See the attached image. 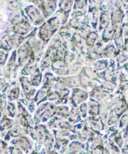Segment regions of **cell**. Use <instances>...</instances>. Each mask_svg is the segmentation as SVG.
<instances>
[{
	"instance_id": "ba28073f",
	"label": "cell",
	"mask_w": 128,
	"mask_h": 154,
	"mask_svg": "<svg viewBox=\"0 0 128 154\" xmlns=\"http://www.w3.org/2000/svg\"><path fill=\"white\" fill-rule=\"evenodd\" d=\"M73 0H62L61 2V8L63 10L69 9L72 4Z\"/></svg>"
},
{
	"instance_id": "52a82bcc",
	"label": "cell",
	"mask_w": 128,
	"mask_h": 154,
	"mask_svg": "<svg viewBox=\"0 0 128 154\" xmlns=\"http://www.w3.org/2000/svg\"><path fill=\"white\" fill-rule=\"evenodd\" d=\"M97 38H98L97 35L95 33L91 32L88 35V39H87L88 45H90V46H92L95 43V42L97 41Z\"/></svg>"
},
{
	"instance_id": "5b68a950",
	"label": "cell",
	"mask_w": 128,
	"mask_h": 154,
	"mask_svg": "<svg viewBox=\"0 0 128 154\" xmlns=\"http://www.w3.org/2000/svg\"><path fill=\"white\" fill-rule=\"evenodd\" d=\"M115 33V28L112 26L108 25L104 31L103 32V39L105 40H108L111 39Z\"/></svg>"
},
{
	"instance_id": "5bb4252c",
	"label": "cell",
	"mask_w": 128,
	"mask_h": 154,
	"mask_svg": "<svg viewBox=\"0 0 128 154\" xmlns=\"http://www.w3.org/2000/svg\"><path fill=\"white\" fill-rule=\"evenodd\" d=\"M126 70L128 72V65L126 66Z\"/></svg>"
},
{
	"instance_id": "4fadbf2b",
	"label": "cell",
	"mask_w": 128,
	"mask_h": 154,
	"mask_svg": "<svg viewBox=\"0 0 128 154\" xmlns=\"http://www.w3.org/2000/svg\"><path fill=\"white\" fill-rule=\"evenodd\" d=\"M125 48H126V51L128 52V38L127 39V40H126V43H125Z\"/></svg>"
},
{
	"instance_id": "6da1fadb",
	"label": "cell",
	"mask_w": 128,
	"mask_h": 154,
	"mask_svg": "<svg viewBox=\"0 0 128 154\" xmlns=\"http://www.w3.org/2000/svg\"><path fill=\"white\" fill-rule=\"evenodd\" d=\"M27 13L28 16L33 22H36L40 20L41 16L40 15V13L35 7H28L27 10Z\"/></svg>"
},
{
	"instance_id": "277c9868",
	"label": "cell",
	"mask_w": 128,
	"mask_h": 154,
	"mask_svg": "<svg viewBox=\"0 0 128 154\" xmlns=\"http://www.w3.org/2000/svg\"><path fill=\"white\" fill-rule=\"evenodd\" d=\"M30 25L25 22H21L18 23L15 26V31L17 33L21 34V35H25L29 31L30 29Z\"/></svg>"
},
{
	"instance_id": "9c48e42d",
	"label": "cell",
	"mask_w": 128,
	"mask_h": 154,
	"mask_svg": "<svg viewBox=\"0 0 128 154\" xmlns=\"http://www.w3.org/2000/svg\"><path fill=\"white\" fill-rule=\"evenodd\" d=\"M95 69L97 70H102L106 67V62L105 61H98L94 64Z\"/></svg>"
},
{
	"instance_id": "8fae6325",
	"label": "cell",
	"mask_w": 128,
	"mask_h": 154,
	"mask_svg": "<svg viewBox=\"0 0 128 154\" xmlns=\"http://www.w3.org/2000/svg\"><path fill=\"white\" fill-rule=\"evenodd\" d=\"M106 55L107 57H110V55L113 54L114 53V51L113 49V47H109L106 50Z\"/></svg>"
},
{
	"instance_id": "30bf717a",
	"label": "cell",
	"mask_w": 128,
	"mask_h": 154,
	"mask_svg": "<svg viewBox=\"0 0 128 154\" xmlns=\"http://www.w3.org/2000/svg\"><path fill=\"white\" fill-rule=\"evenodd\" d=\"M112 17H113V19H114L115 23L121 22L122 17H121V13L118 10H117L116 11L114 12V14H113Z\"/></svg>"
},
{
	"instance_id": "8992f818",
	"label": "cell",
	"mask_w": 128,
	"mask_h": 154,
	"mask_svg": "<svg viewBox=\"0 0 128 154\" xmlns=\"http://www.w3.org/2000/svg\"><path fill=\"white\" fill-rule=\"evenodd\" d=\"M109 23V17L106 13H103L100 18V28L105 29Z\"/></svg>"
},
{
	"instance_id": "7a4b0ae2",
	"label": "cell",
	"mask_w": 128,
	"mask_h": 154,
	"mask_svg": "<svg viewBox=\"0 0 128 154\" xmlns=\"http://www.w3.org/2000/svg\"><path fill=\"white\" fill-rule=\"evenodd\" d=\"M54 27L50 25V24H45L43 26H42V28L40 31V37L43 40H47L49 39L51 35L53 34V29Z\"/></svg>"
},
{
	"instance_id": "7c38bea8",
	"label": "cell",
	"mask_w": 128,
	"mask_h": 154,
	"mask_svg": "<svg viewBox=\"0 0 128 154\" xmlns=\"http://www.w3.org/2000/svg\"><path fill=\"white\" fill-rule=\"evenodd\" d=\"M127 60V57H126V55H121L118 58V60L120 63H125Z\"/></svg>"
},
{
	"instance_id": "3957f363",
	"label": "cell",
	"mask_w": 128,
	"mask_h": 154,
	"mask_svg": "<svg viewBox=\"0 0 128 154\" xmlns=\"http://www.w3.org/2000/svg\"><path fill=\"white\" fill-rule=\"evenodd\" d=\"M22 46H23L21 47L18 51V59L19 58V63L22 64H23V63L27 61L29 59L28 47L25 45Z\"/></svg>"
}]
</instances>
